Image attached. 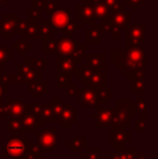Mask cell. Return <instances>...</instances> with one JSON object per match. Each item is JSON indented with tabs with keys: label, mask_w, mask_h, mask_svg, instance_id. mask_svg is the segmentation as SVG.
<instances>
[{
	"label": "cell",
	"mask_w": 158,
	"mask_h": 159,
	"mask_svg": "<svg viewBox=\"0 0 158 159\" xmlns=\"http://www.w3.org/2000/svg\"><path fill=\"white\" fill-rule=\"evenodd\" d=\"M41 120H42V124H51V122H54V114H53L51 103H42Z\"/></svg>",
	"instance_id": "35"
},
{
	"label": "cell",
	"mask_w": 158,
	"mask_h": 159,
	"mask_svg": "<svg viewBox=\"0 0 158 159\" xmlns=\"http://www.w3.org/2000/svg\"><path fill=\"white\" fill-rule=\"evenodd\" d=\"M26 111H30V113L41 117L42 103H27V104H26Z\"/></svg>",
	"instance_id": "43"
},
{
	"label": "cell",
	"mask_w": 158,
	"mask_h": 159,
	"mask_svg": "<svg viewBox=\"0 0 158 159\" xmlns=\"http://www.w3.org/2000/svg\"><path fill=\"white\" fill-rule=\"evenodd\" d=\"M100 30L101 34L105 35V34H110L111 38L113 40H119L121 38V28L118 26H115L113 24L108 23V22L102 20L101 24H100Z\"/></svg>",
	"instance_id": "24"
},
{
	"label": "cell",
	"mask_w": 158,
	"mask_h": 159,
	"mask_svg": "<svg viewBox=\"0 0 158 159\" xmlns=\"http://www.w3.org/2000/svg\"><path fill=\"white\" fill-rule=\"evenodd\" d=\"M48 92V84L46 82H36V84H28L27 93L34 98H41L42 95Z\"/></svg>",
	"instance_id": "25"
},
{
	"label": "cell",
	"mask_w": 158,
	"mask_h": 159,
	"mask_svg": "<svg viewBox=\"0 0 158 159\" xmlns=\"http://www.w3.org/2000/svg\"><path fill=\"white\" fill-rule=\"evenodd\" d=\"M38 156H42L38 145L29 142L27 138H19L17 134L9 136L2 148V157L11 159H34Z\"/></svg>",
	"instance_id": "1"
},
{
	"label": "cell",
	"mask_w": 158,
	"mask_h": 159,
	"mask_svg": "<svg viewBox=\"0 0 158 159\" xmlns=\"http://www.w3.org/2000/svg\"><path fill=\"white\" fill-rule=\"evenodd\" d=\"M57 30H55L52 25H51L49 19L42 20L41 23L38 26V39L40 40H47L52 38L53 35H56Z\"/></svg>",
	"instance_id": "22"
},
{
	"label": "cell",
	"mask_w": 158,
	"mask_h": 159,
	"mask_svg": "<svg viewBox=\"0 0 158 159\" xmlns=\"http://www.w3.org/2000/svg\"><path fill=\"white\" fill-rule=\"evenodd\" d=\"M116 111V107H99L93 113H91V117L95 119V127L104 128L112 127L113 118Z\"/></svg>",
	"instance_id": "9"
},
{
	"label": "cell",
	"mask_w": 158,
	"mask_h": 159,
	"mask_svg": "<svg viewBox=\"0 0 158 159\" xmlns=\"http://www.w3.org/2000/svg\"><path fill=\"white\" fill-rule=\"evenodd\" d=\"M73 84V76L70 74H57L56 88L67 89Z\"/></svg>",
	"instance_id": "40"
},
{
	"label": "cell",
	"mask_w": 158,
	"mask_h": 159,
	"mask_svg": "<svg viewBox=\"0 0 158 159\" xmlns=\"http://www.w3.org/2000/svg\"><path fill=\"white\" fill-rule=\"evenodd\" d=\"M16 41V43H14L12 46V49L17 51V54H26L30 49H33V44L29 43L27 41V39L21 38V39H17Z\"/></svg>",
	"instance_id": "37"
},
{
	"label": "cell",
	"mask_w": 158,
	"mask_h": 159,
	"mask_svg": "<svg viewBox=\"0 0 158 159\" xmlns=\"http://www.w3.org/2000/svg\"><path fill=\"white\" fill-rule=\"evenodd\" d=\"M76 102L81 105L82 108L91 107V108H99L102 104L106 103V100L102 98L100 93V89H91V88H80L79 92L76 96Z\"/></svg>",
	"instance_id": "4"
},
{
	"label": "cell",
	"mask_w": 158,
	"mask_h": 159,
	"mask_svg": "<svg viewBox=\"0 0 158 159\" xmlns=\"http://www.w3.org/2000/svg\"><path fill=\"white\" fill-rule=\"evenodd\" d=\"M7 79H8L9 84H23V79H22L21 75L17 73H8L7 74Z\"/></svg>",
	"instance_id": "49"
},
{
	"label": "cell",
	"mask_w": 158,
	"mask_h": 159,
	"mask_svg": "<svg viewBox=\"0 0 158 159\" xmlns=\"http://www.w3.org/2000/svg\"><path fill=\"white\" fill-rule=\"evenodd\" d=\"M76 44L77 40L73 38V36L62 35V37L59 39L56 57H70Z\"/></svg>",
	"instance_id": "14"
},
{
	"label": "cell",
	"mask_w": 158,
	"mask_h": 159,
	"mask_svg": "<svg viewBox=\"0 0 158 159\" xmlns=\"http://www.w3.org/2000/svg\"><path fill=\"white\" fill-rule=\"evenodd\" d=\"M130 92L132 94L137 93H145V76L134 77L131 79L130 82Z\"/></svg>",
	"instance_id": "30"
},
{
	"label": "cell",
	"mask_w": 158,
	"mask_h": 159,
	"mask_svg": "<svg viewBox=\"0 0 158 159\" xmlns=\"http://www.w3.org/2000/svg\"><path fill=\"white\" fill-rule=\"evenodd\" d=\"M55 122L61 124L63 128H72L73 125L77 122V108L76 107H70L67 108L57 116Z\"/></svg>",
	"instance_id": "19"
},
{
	"label": "cell",
	"mask_w": 158,
	"mask_h": 159,
	"mask_svg": "<svg viewBox=\"0 0 158 159\" xmlns=\"http://www.w3.org/2000/svg\"><path fill=\"white\" fill-rule=\"evenodd\" d=\"M27 19L34 20V21H42V11L35 10V9H28L27 10Z\"/></svg>",
	"instance_id": "47"
},
{
	"label": "cell",
	"mask_w": 158,
	"mask_h": 159,
	"mask_svg": "<svg viewBox=\"0 0 158 159\" xmlns=\"http://www.w3.org/2000/svg\"><path fill=\"white\" fill-rule=\"evenodd\" d=\"M77 159H102L101 147H88Z\"/></svg>",
	"instance_id": "36"
},
{
	"label": "cell",
	"mask_w": 158,
	"mask_h": 159,
	"mask_svg": "<svg viewBox=\"0 0 158 159\" xmlns=\"http://www.w3.org/2000/svg\"><path fill=\"white\" fill-rule=\"evenodd\" d=\"M92 6H93V8H94L97 20L99 19L105 20L113 13L112 9H111L103 0H99V1H97V2H93Z\"/></svg>",
	"instance_id": "26"
},
{
	"label": "cell",
	"mask_w": 158,
	"mask_h": 159,
	"mask_svg": "<svg viewBox=\"0 0 158 159\" xmlns=\"http://www.w3.org/2000/svg\"><path fill=\"white\" fill-rule=\"evenodd\" d=\"M135 132L137 133H145L146 132L145 117L143 116L135 117Z\"/></svg>",
	"instance_id": "45"
},
{
	"label": "cell",
	"mask_w": 158,
	"mask_h": 159,
	"mask_svg": "<svg viewBox=\"0 0 158 159\" xmlns=\"http://www.w3.org/2000/svg\"><path fill=\"white\" fill-rule=\"evenodd\" d=\"M116 111L113 118L112 127H131V119L137 117V111L134 108V103L130 98H116ZM111 127V128H112Z\"/></svg>",
	"instance_id": "2"
},
{
	"label": "cell",
	"mask_w": 158,
	"mask_h": 159,
	"mask_svg": "<svg viewBox=\"0 0 158 159\" xmlns=\"http://www.w3.org/2000/svg\"><path fill=\"white\" fill-rule=\"evenodd\" d=\"M101 30H100V24H92L90 28L86 30V41L88 44H101Z\"/></svg>",
	"instance_id": "23"
},
{
	"label": "cell",
	"mask_w": 158,
	"mask_h": 159,
	"mask_svg": "<svg viewBox=\"0 0 158 159\" xmlns=\"http://www.w3.org/2000/svg\"><path fill=\"white\" fill-rule=\"evenodd\" d=\"M17 74L21 75L23 84H32L42 80V70L35 68L27 59H23L21 63L17 64Z\"/></svg>",
	"instance_id": "6"
},
{
	"label": "cell",
	"mask_w": 158,
	"mask_h": 159,
	"mask_svg": "<svg viewBox=\"0 0 158 159\" xmlns=\"http://www.w3.org/2000/svg\"><path fill=\"white\" fill-rule=\"evenodd\" d=\"M28 24H29V20H19L16 22V25H15V34H21L23 35L25 33L26 28H27Z\"/></svg>",
	"instance_id": "46"
},
{
	"label": "cell",
	"mask_w": 158,
	"mask_h": 159,
	"mask_svg": "<svg viewBox=\"0 0 158 159\" xmlns=\"http://www.w3.org/2000/svg\"><path fill=\"white\" fill-rule=\"evenodd\" d=\"M19 21L16 14H3L0 19V35L4 40H12L15 34V25Z\"/></svg>",
	"instance_id": "11"
},
{
	"label": "cell",
	"mask_w": 158,
	"mask_h": 159,
	"mask_svg": "<svg viewBox=\"0 0 158 159\" xmlns=\"http://www.w3.org/2000/svg\"><path fill=\"white\" fill-rule=\"evenodd\" d=\"M51 105H52L53 114H54V122H55V120H56L57 116L61 115V114L63 113L65 109L73 107L72 103L63 102V101H62V98H56L51 100Z\"/></svg>",
	"instance_id": "29"
},
{
	"label": "cell",
	"mask_w": 158,
	"mask_h": 159,
	"mask_svg": "<svg viewBox=\"0 0 158 159\" xmlns=\"http://www.w3.org/2000/svg\"><path fill=\"white\" fill-rule=\"evenodd\" d=\"M86 50H87V44L77 43L75 46V49L73 51L72 55H70V59L74 60L77 64H81L82 59L86 55Z\"/></svg>",
	"instance_id": "38"
},
{
	"label": "cell",
	"mask_w": 158,
	"mask_h": 159,
	"mask_svg": "<svg viewBox=\"0 0 158 159\" xmlns=\"http://www.w3.org/2000/svg\"><path fill=\"white\" fill-rule=\"evenodd\" d=\"M78 64L70 57H56V73L57 74H76Z\"/></svg>",
	"instance_id": "16"
},
{
	"label": "cell",
	"mask_w": 158,
	"mask_h": 159,
	"mask_svg": "<svg viewBox=\"0 0 158 159\" xmlns=\"http://www.w3.org/2000/svg\"><path fill=\"white\" fill-rule=\"evenodd\" d=\"M9 117V107L6 103H0V118H8Z\"/></svg>",
	"instance_id": "53"
},
{
	"label": "cell",
	"mask_w": 158,
	"mask_h": 159,
	"mask_svg": "<svg viewBox=\"0 0 158 159\" xmlns=\"http://www.w3.org/2000/svg\"><path fill=\"white\" fill-rule=\"evenodd\" d=\"M81 28H82V24L79 23L78 20L70 19V23L67 24V26L62 30V34H63V35L73 36V35H76L77 32L81 30Z\"/></svg>",
	"instance_id": "41"
},
{
	"label": "cell",
	"mask_w": 158,
	"mask_h": 159,
	"mask_svg": "<svg viewBox=\"0 0 158 159\" xmlns=\"http://www.w3.org/2000/svg\"><path fill=\"white\" fill-rule=\"evenodd\" d=\"M34 159H47V157H43V156H38V157H36Z\"/></svg>",
	"instance_id": "57"
},
{
	"label": "cell",
	"mask_w": 158,
	"mask_h": 159,
	"mask_svg": "<svg viewBox=\"0 0 158 159\" xmlns=\"http://www.w3.org/2000/svg\"><path fill=\"white\" fill-rule=\"evenodd\" d=\"M72 13L73 11L70 9H67V10H56L54 13L49 15V21H50L51 25L55 30H63L67 26V24L70 23Z\"/></svg>",
	"instance_id": "13"
},
{
	"label": "cell",
	"mask_w": 158,
	"mask_h": 159,
	"mask_svg": "<svg viewBox=\"0 0 158 159\" xmlns=\"http://www.w3.org/2000/svg\"><path fill=\"white\" fill-rule=\"evenodd\" d=\"M131 141V134L126 128L112 127L111 128V146L113 148L121 149Z\"/></svg>",
	"instance_id": "10"
},
{
	"label": "cell",
	"mask_w": 158,
	"mask_h": 159,
	"mask_svg": "<svg viewBox=\"0 0 158 159\" xmlns=\"http://www.w3.org/2000/svg\"><path fill=\"white\" fill-rule=\"evenodd\" d=\"M106 159H112V158H111V156H108V157H107V158H106Z\"/></svg>",
	"instance_id": "59"
},
{
	"label": "cell",
	"mask_w": 158,
	"mask_h": 159,
	"mask_svg": "<svg viewBox=\"0 0 158 159\" xmlns=\"http://www.w3.org/2000/svg\"><path fill=\"white\" fill-rule=\"evenodd\" d=\"M111 63L115 64L116 68L124 71L127 63V50L126 49H112L111 50Z\"/></svg>",
	"instance_id": "20"
},
{
	"label": "cell",
	"mask_w": 158,
	"mask_h": 159,
	"mask_svg": "<svg viewBox=\"0 0 158 159\" xmlns=\"http://www.w3.org/2000/svg\"><path fill=\"white\" fill-rule=\"evenodd\" d=\"M66 146L70 149L73 153H82L84 148H87V139L84 136L74 138L70 142L66 143Z\"/></svg>",
	"instance_id": "28"
},
{
	"label": "cell",
	"mask_w": 158,
	"mask_h": 159,
	"mask_svg": "<svg viewBox=\"0 0 158 159\" xmlns=\"http://www.w3.org/2000/svg\"><path fill=\"white\" fill-rule=\"evenodd\" d=\"M7 104L9 107V117L8 118H21L26 111V103L22 98L14 100L9 98L7 100Z\"/></svg>",
	"instance_id": "15"
},
{
	"label": "cell",
	"mask_w": 158,
	"mask_h": 159,
	"mask_svg": "<svg viewBox=\"0 0 158 159\" xmlns=\"http://www.w3.org/2000/svg\"><path fill=\"white\" fill-rule=\"evenodd\" d=\"M57 10V0H49L48 8H47V13L48 15H51Z\"/></svg>",
	"instance_id": "52"
},
{
	"label": "cell",
	"mask_w": 158,
	"mask_h": 159,
	"mask_svg": "<svg viewBox=\"0 0 158 159\" xmlns=\"http://www.w3.org/2000/svg\"><path fill=\"white\" fill-rule=\"evenodd\" d=\"M36 144L41 148L42 152H51L57 146V128L52 127L48 129H41L37 132Z\"/></svg>",
	"instance_id": "5"
},
{
	"label": "cell",
	"mask_w": 158,
	"mask_h": 159,
	"mask_svg": "<svg viewBox=\"0 0 158 159\" xmlns=\"http://www.w3.org/2000/svg\"><path fill=\"white\" fill-rule=\"evenodd\" d=\"M134 108L137 114H140V116L145 117L146 115V100L144 98H137L134 101Z\"/></svg>",
	"instance_id": "42"
},
{
	"label": "cell",
	"mask_w": 158,
	"mask_h": 159,
	"mask_svg": "<svg viewBox=\"0 0 158 159\" xmlns=\"http://www.w3.org/2000/svg\"><path fill=\"white\" fill-rule=\"evenodd\" d=\"M8 93V86L0 84V103L3 102V95Z\"/></svg>",
	"instance_id": "54"
},
{
	"label": "cell",
	"mask_w": 158,
	"mask_h": 159,
	"mask_svg": "<svg viewBox=\"0 0 158 159\" xmlns=\"http://www.w3.org/2000/svg\"><path fill=\"white\" fill-rule=\"evenodd\" d=\"M13 57V49H10L7 43L0 44V69L3 64Z\"/></svg>",
	"instance_id": "39"
},
{
	"label": "cell",
	"mask_w": 158,
	"mask_h": 159,
	"mask_svg": "<svg viewBox=\"0 0 158 159\" xmlns=\"http://www.w3.org/2000/svg\"><path fill=\"white\" fill-rule=\"evenodd\" d=\"M2 158H3V157H0V159H2Z\"/></svg>",
	"instance_id": "60"
},
{
	"label": "cell",
	"mask_w": 158,
	"mask_h": 159,
	"mask_svg": "<svg viewBox=\"0 0 158 159\" xmlns=\"http://www.w3.org/2000/svg\"><path fill=\"white\" fill-rule=\"evenodd\" d=\"M87 87L91 89L106 88V74L100 69H97L87 82Z\"/></svg>",
	"instance_id": "21"
},
{
	"label": "cell",
	"mask_w": 158,
	"mask_h": 159,
	"mask_svg": "<svg viewBox=\"0 0 158 159\" xmlns=\"http://www.w3.org/2000/svg\"><path fill=\"white\" fill-rule=\"evenodd\" d=\"M102 21V20H101ZM104 21L108 22V23L113 24L115 26H118L120 28H127L128 26L131 25V20L130 15L126 12V11H118V12H114Z\"/></svg>",
	"instance_id": "18"
},
{
	"label": "cell",
	"mask_w": 158,
	"mask_h": 159,
	"mask_svg": "<svg viewBox=\"0 0 158 159\" xmlns=\"http://www.w3.org/2000/svg\"><path fill=\"white\" fill-rule=\"evenodd\" d=\"M145 24L130 25L126 28V48L130 47H142L145 44Z\"/></svg>",
	"instance_id": "7"
},
{
	"label": "cell",
	"mask_w": 158,
	"mask_h": 159,
	"mask_svg": "<svg viewBox=\"0 0 158 159\" xmlns=\"http://www.w3.org/2000/svg\"><path fill=\"white\" fill-rule=\"evenodd\" d=\"M57 46H59V40L57 39H50L42 40L41 44V52L43 54H56L57 52Z\"/></svg>",
	"instance_id": "32"
},
{
	"label": "cell",
	"mask_w": 158,
	"mask_h": 159,
	"mask_svg": "<svg viewBox=\"0 0 158 159\" xmlns=\"http://www.w3.org/2000/svg\"><path fill=\"white\" fill-rule=\"evenodd\" d=\"M28 62L35 67V68L42 70L48 67V60L47 59H27Z\"/></svg>",
	"instance_id": "44"
},
{
	"label": "cell",
	"mask_w": 158,
	"mask_h": 159,
	"mask_svg": "<svg viewBox=\"0 0 158 159\" xmlns=\"http://www.w3.org/2000/svg\"><path fill=\"white\" fill-rule=\"evenodd\" d=\"M138 152L135 147H124L121 149H117L116 153L112 154V159H137Z\"/></svg>",
	"instance_id": "27"
},
{
	"label": "cell",
	"mask_w": 158,
	"mask_h": 159,
	"mask_svg": "<svg viewBox=\"0 0 158 159\" xmlns=\"http://www.w3.org/2000/svg\"><path fill=\"white\" fill-rule=\"evenodd\" d=\"M76 19L81 22V24H95L97 14L92 3L87 0H81V3L76 7Z\"/></svg>",
	"instance_id": "8"
},
{
	"label": "cell",
	"mask_w": 158,
	"mask_h": 159,
	"mask_svg": "<svg viewBox=\"0 0 158 159\" xmlns=\"http://www.w3.org/2000/svg\"><path fill=\"white\" fill-rule=\"evenodd\" d=\"M87 1H89L90 3H93V2H97V1H99V0H87Z\"/></svg>",
	"instance_id": "58"
},
{
	"label": "cell",
	"mask_w": 158,
	"mask_h": 159,
	"mask_svg": "<svg viewBox=\"0 0 158 159\" xmlns=\"http://www.w3.org/2000/svg\"><path fill=\"white\" fill-rule=\"evenodd\" d=\"M97 70V69H93L91 67H89L86 63H81V66L77 69L76 77L78 79L81 80V82L84 84H87V82L89 81V79L91 78V76L93 75V73Z\"/></svg>",
	"instance_id": "31"
},
{
	"label": "cell",
	"mask_w": 158,
	"mask_h": 159,
	"mask_svg": "<svg viewBox=\"0 0 158 159\" xmlns=\"http://www.w3.org/2000/svg\"><path fill=\"white\" fill-rule=\"evenodd\" d=\"M10 0H0V9H2Z\"/></svg>",
	"instance_id": "56"
},
{
	"label": "cell",
	"mask_w": 158,
	"mask_h": 159,
	"mask_svg": "<svg viewBox=\"0 0 158 159\" xmlns=\"http://www.w3.org/2000/svg\"><path fill=\"white\" fill-rule=\"evenodd\" d=\"M127 50V63L124 71L128 79H132L138 73L145 69V50L142 47H130Z\"/></svg>",
	"instance_id": "3"
},
{
	"label": "cell",
	"mask_w": 158,
	"mask_h": 159,
	"mask_svg": "<svg viewBox=\"0 0 158 159\" xmlns=\"http://www.w3.org/2000/svg\"><path fill=\"white\" fill-rule=\"evenodd\" d=\"M49 4V0H33L32 1V9H35V10H40L43 11L47 10Z\"/></svg>",
	"instance_id": "48"
},
{
	"label": "cell",
	"mask_w": 158,
	"mask_h": 159,
	"mask_svg": "<svg viewBox=\"0 0 158 159\" xmlns=\"http://www.w3.org/2000/svg\"><path fill=\"white\" fill-rule=\"evenodd\" d=\"M21 119L23 124V133H37L38 129L42 128L41 117L30 111H26Z\"/></svg>",
	"instance_id": "12"
},
{
	"label": "cell",
	"mask_w": 158,
	"mask_h": 159,
	"mask_svg": "<svg viewBox=\"0 0 158 159\" xmlns=\"http://www.w3.org/2000/svg\"><path fill=\"white\" fill-rule=\"evenodd\" d=\"M126 4L130 7L132 10H140L142 6L145 4V0H124Z\"/></svg>",
	"instance_id": "50"
},
{
	"label": "cell",
	"mask_w": 158,
	"mask_h": 159,
	"mask_svg": "<svg viewBox=\"0 0 158 159\" xmlns=\"http://www.w3.org/2000/svg\"><path fill=\"white\" fill-rule=\"evenodd\" d=\"M29 20V19H28ZM38 22L34 21V20H29V24H28L27 28H26L25 33L23 34L24 39H29V40H35L38 39Z\"/></svg>",
	"instance_id": "33"
},
{
	"label": "cell",
	"mask_w": 158,
	"mask_h": 159,
	"mask_svg": "<svg viewBox=\"0 0 158 159\" xmlns=\"http://www.w3.org/2000/svg\"><path fill=\"white\" fill-rule=\"evenodd\" d=\"M21 118H7L9 133L11 134L23 133V124H22Z\"/></svg>",
	"instance_id": "34"
},
{
	"label": "cell",
	"mask_w": 158,
	"mask_h": 159,
	"mask_svg": "<svg viewBox=\"0 0 158 159\" xmlns=\"http://www.w3.org/2000/svg\"><path fill=\"white\" fill-rule=\"evenodd\" d=\"M146 154L144 152H138V155H137V159H146Z\"/></svg>",
	"instance_id": "55"
},
{
	"label": "cell",
	"mask_w": 158,
	"mask_h": 159,
	"mask_svg": "<svg viewBox=\"0 0 158 159\" xmlns=\"http://www.w3.org/2000/svg\"><path fill=\"white\" fill-rule=\"evenodd\" d=\"M86 64L93 69H105L106 68V54L105 53H89L84 57Z\"/></svg>",
	"instance_id": "17"
},
{
	"label": "cell",
	"mask_w": 158,
	"mask_h": 159,
	"mask_svg": "<svg viewBox=\"0 0 158 159\" xmlns=\"http://www.w3.org/2000/svg\"><path fill=\"white\" fill-rule=\"evenodd\" d=\"M79 89L77 84H72L67 89H66V96L67 98H76L79 92Z\"/></svg>",
	"instance_id": "51"
}]
</instances>
